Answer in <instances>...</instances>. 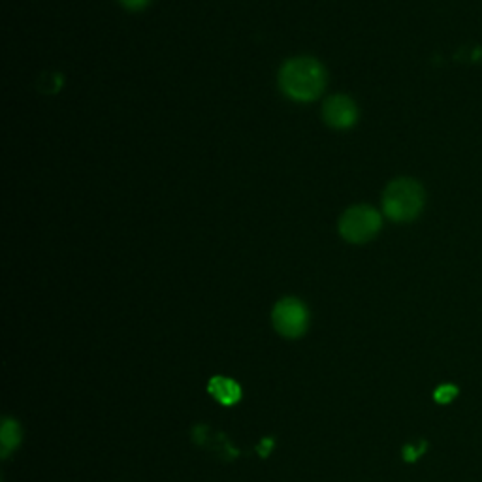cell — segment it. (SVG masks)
I'll return each mask as SVG.
<instances>
[{
  "mask_svg": "<svg viewBox=\"0 0 482 482\" xmlns=\"http://www.w3.org/2000/svg\"><path fill=\"white\" fill-rule=\"evenodd\" d=\"M281 91L294 102H313L326 87V70L313 57H294L279 72Z\"/></svg>",
  "mask_w": 482,
  "mask_h": 482,
  "instance_id": "cell-1",
  "label": "cell"
},
{
  "mask_svg": "<svg viewBox=\"0 0 482 482\" xmlns=\"http://www.w3.org/2000/svg\"><path fill=\"white\" fill-rule=\"evenodd\" d=\"M426 195L418 181L411 178L394 180L382 195V209L394 223H411L415 221L424 209Z\"/></svg>",
  "mask_w": 482,
  "mask_h": 482,
  "instance_id": "cell-2",
  "label": "cell"
},
{
  "mask_svg": "<svg viewBox=\"0 0 482 482\" xmlns=\"http://www.w3.org/2000/svg\"><path fill=\"white\" fill-rule=\"evenodd\" d=\"M382 226L381 214L372 206H353L339 219V234L349 243H365L373 240Z\"/></svg>",
  "mask_w": 482,
  "mask_h": 482,
  "instance_id": "cell-3",
  "label": "cell"
},
{
  "mask_svg": "<svg viewBox=\"0 0 482 482\" xmlns=\"http://www.w3.org/2000/svg\"><path fill=\"white\" fill-rule=\"evenodd\" d=\"M272 320L281 336L294 339L305 334L307 324H310V313L300 300L285 298L274 307Z\"/></svg>",
  "mask_w": 482,
  "mask_h": 482,
  "instance_id": "cell-4",
  "label": "cell"
},
{
  "mask_svg": "<svg viewBox=\"0 0 482 482\" xmlns=\"http://www.w3.org/2000/svg\"><path fill=\"white\" fill-rule=\"evenodd\" d=\"M322 118L328 127L346 130L355 127V123L358 121V110L349 96L334 94L330 99H326L322 106Z\"/></svg>",
  "mask_w": 482,
  "mask_h": 482,
  "instance_id": "cell-5",
  "label": "cell"
},
{
  "mask_svg": "<svg viewBox=\"0 0 482 482\" xmlns=\"http://www.w3.org/2000/svg\"><path fill=\"white\" fill-rule=\"evenodd\" d=\"M207 392L214 396L221 405H236L241 399V387L228 377H214L207 384Z\"/></svg>",
  "mask_w": 482,
  "mask_h": 482,
  "instance_id": "cell-6",
  "label": "cell"
},
{
  "mask_svg": "<svg viewBox=\"0 0 482 482\" xmlns=\"http://www.w3.org/2000/svg\"><path fill=\"white\" fill-rule=\"evenodd\" d=\"M22 441V428L17 426V422L6 418L3 424V432H0V443H3V456L6 458Z\"/></svg>",
  "mask_w": 482,
  "mask_h": 482,
  "instance_id": "cell-7",
  "label": "cell"
},
{
  "mask_svg": "<svg viewBox=\"0 0 482 482\" xmlns=\"http://www.w3.org/2000/svg\"><path fill=\"white\" fill-rule=\"evenodd\" d=\"M456 396H458V389L452 387V384H443V387H439V389L435 390V394H434L435 401H437V403H443V405L451 403Z\"/></svg>",
  "mask_w": 482,
  "mask_h": 482,
  "instance_id": "cell-8",
  "label": "cell"
},
{
  "mask_svg": "<svg viewBox=\"0 0 482 482\" xmlns=\"http://www.w3.org/2000/svg\"><path fill=\"white\" fill-rule=\"evenodd\" d=\"M424 449H426V443H422V445H420V449H413V447H405V451H403V458L405 460H408V461H415L422 452H424Z\"/></svg>",
  "mask_w": 482,
  "mask_h": 482,
  "instance_id": "cell-9",
  "label": "cell"
},
{
  "mask_svg": "<svg viewBox=\"0 0 482 482\" xmlns=\"http://www.w3.org/2000/svg\"><path fill=\"white\" fill-rule=\"evenodd\" d=\"M119 3L127 10H144L149 4V0H119Z\"/></svg>",
  "mask_w": 482,
  "mask_h": 482,
  "instance_id": "cell-10",
  "label": "cell"
}]
</instances>
